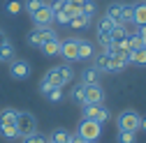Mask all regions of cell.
<instances>
[{
    "instance_id": "ac0fdd59",
    "label": "cell",
    "mask_w": 146,
    "mask_h": 143,
    "mask_svg": "<svg viewBox=\"0 0 146 143\" xmlns=\"http://www.w3.org/2000/svg\"><path fill=\"white\" fill-rule=\"evenodd\" d=\"M95 56V49L88 39H79V60H88Z\"/></svg>"
},
{
    "instance_id": "7c38bea8",
    "label": "cell",
    "mask_w": 146,
    "mask_h": 143,
    "mask_svg": "<svg viewBox=\"0 0 146 143\" xmlns=\"http://www.w3.org/2000/svg\"><path fill=\"white\" fill-rule=\"evenodd\" d=\"M84 95H86V102H84V104H102V102H104V90L100 88V83L86 85Z\"/></svg>"
},
{
    "instance_id": "ba28073f",
    "label": "cell",
    "mask_w": 146,
    "mask_h": 143,
    "mask_svg": "<svg viewBox=\"0 0 146 143\" xmlns=\"http://www.w3.org/2000/svg\"><path fill=\"white\" fill-rule=\"evenodd\" d=\"M58 56H63L65 62L79 60V39H65V42H60V53H58Z\"/></svg>"
},
{
    "instance_id": "4fadbf2b",
    "label": "cell",
    "mask_w": 146,
    "mask_h": 143,
    "mask_svg": "<svg viewBox=\"0 0 146 143\" xmlns=\"http://www.w3.org/2000/svg\"><path fill=\"white\" fill-rule=\"evenodd\" d=\"M70 132L65 129V127H56V129H51V134L46 136V141L49 143H70Z\"/></svg>"
},
{
    "instance_id": "1f68e13d",
    "label": "cell",
    "mask_w": 146,
    "mask_h": 143,
    "mask_svg": "<svg viewBox=\"0 0 146 143\" xmlns=\"http://www.w3.org/2000/svg\"><path fill=\"white\" fill-rule=\"evenodd\" d=\"M5 9H7V14H19L23 9V5L19 3V0H9V3L5 5Z\"/></svg>"
},
{
    "instance_id": "e575fe53",
    "label": "cell",
    "mask_w": 146,
    "mask_h": 143,
    "mask_svg": "<svg viewBox=\"0 0 146 143\" xmlns=\"http://www.w3.org/2000/svg\"><path fill=\"white\" fill-rule=\"evenodd\" d=\"M5 42H9V39H7V35H5V32H0V46H3Z\"/></svg>"
},
{
    "instance_id": "d4e9b609",
    "label": "cell",
    "mask_w": 146,
    "mask_h": 143,
    "mask_svg": "<svg viewBox=\"0 0 146 143\" xmlns=\"http://www.w3.org/2000/svg\"><path fill=\"white\" fill-rule=\"evenodd\" d=\"M116 143H137V132H118Z\"/></svg>"
},
{
    "instance_id": "484cf974",
    "label": "cell",
    "mask_w": 146,
    "mask_h": 143,
    "mask_svg": "<svg viewBox=\"0 0 146 143\" xmlns=\"http://www.w3.org/2000/svg\"><path fill=\"white\" fill-rule=\"evenodd\" d=\"M118 12H121V3H111V5L107 7V14H104V16H109L116 26H121V23H118Z\"/></svg>"
},
{
    "instance_id": "8992f818",
    "label": "cell",
    "mask_w": 146,
    "mask_h": 143,
    "mask_svg": "<svg viewBox=\"0 0 146 143\" xmlns=\"http://www.w3.org/2000/svg\"><path fill=\"white\" fill-rule=\"evenodd\" d=\"M116 28V23L109 19V16H102L100 23H98V42L102 44V49H107L111 44V30Z\"/></svg>"
},
{
    "instance_id": "f1b7e54d",
    "label": "cell",
    "mask_w": 146,
    "mask_h": 143,
    "mask_svg": "<svg viewBox=\"0 0 146 143\" xmlns=\"http://www.w3.org/2000/svg\"><path fill=\"white\" fill-rule=\"evenodd\" d=\"M88 23H90L88 19H84L81 14H77L74 19H70V23H67V26H72L74 30H81V28H88Z\"/></svg>"
},
{
    "instance_id": "4316f807",
    "label": "cell",
    "mask_w": 146,
    "mask_h": 143,
    "mask_svg": "<svg viewBox=\"0 0 146 143\" xmlns=\"http://www.w3.org/2000/svg\"><path fill=\"white\" fill-rule=\"evenodd\" d=\"M93 14H95V3H93V0H86V3L81 5V16H84V19H93Z\"/></svg>"
},
{
    "instance_id": "7402d4cb",
    "label": "cell",
    "mask_w": 146,
    "mask_h": 143,
    "mask_svg": "<svg viewBox=\"0 0 146 143\" xmlns=\"http://www.w3.org/2000/svg\"><path fill=\"white\" fill-rule=\"evenodd\" d=\"M84 90H86V85H84V83L74 85V88H72V92H70V99L74 102V104H84V102H86V95H84Z\"/></svg>"
},
{
    "instance_id": "4dcf8cb0",
    "label": "cell",
    "mask_w": 146,
    "mask_h": 143,
    "mask_svg": "<svg viewBox=\"0 0 146 143\" xmlns=\"http://www.w3.org/2000/svg\"><path fill=\"white\" fill-rule=\"evenodd\" d=\"M49 9L53 12V14H58V12H63L65 7H67V0H49Z\"/></svg>"
},
{
    "instance_id": "ffe728a7",
    "label": "cell",
    "mask_w": 146,
    "mask_h": 143,
    "mask_svg": "<svg viewBox=\"0 0 146 143\" xmlns=\"http://www.w3.org/2000/svg\"><path fill=\"white\" fill-rule=\"evenodd\" d=\"M132 23H137V26H146V3L135 5V16H132Z\"/></svg>"
},
{
    "instance_id": "83f0119b",
    "label": "cell",
    "mask_w": 146,
    "mask_h": 143,
    "mask_svg": "<svg viewBox=\"0 0 146 143\" xmlns=\"http://www.w3.org/2000/svg\"><path fill=\"white\" fill-rule=\"evenodd\" d=\"M63 97H65V92H63V88H51V90L46 92V99H49V102H53V104H58V102H63Z\"/></svg>"
},
{
    "instance_id": "30bf717a",
    "label": "cell",
    "mask_w": 146,
    "mask_h": 143,
    "mask_svg": "<svg viewBox=\"0 0 146 143\" xmlns=\"http://www.w3.org/2000/svg\"><path fill=\"white\" fill-rule=\"evenodd\" d=\"M9 74H12V79H19V81L28 79V76H30V62L14 58V60L9 62Z\"/></svg>"
},
{
    "instance_id": "277c9868",
    "label": "cell",
    "mask_w": 146,
    "mask_h": 143,
    "mask_svg": "<svg viewBox=\"0 0 146 143\" xmlns=\"http://www.w3.org/2000/svg\"><path fill=\"white\" fill-rule=\"evenodd\" d=\"M139 122H141V118H139V113L132 111V109L123 111V113L116 118L118 132H139Z\"/></svg>"
},
{
    "instance_id": "9c48e42d",
    "label": "cell",
    "mask_w": 146,
    "mask_h": 143,
    "mask_svg": "<svg viewBox=\"0 0 146 143\" xmlns=\"http://www.w3.org/2000/svg\"><path fill=\"white\" fill-rule=\"evenodd\" d=\"M30 16H33V23L37 28H51V23H56V14L49 9V5H44L40 12H35Z\"/></svg>"
},
{
    "instance_id": "d6a6232c",
    "label": "cell",
    "mask_w": 146,
    "mask_h": 143,
    "mask_svg": "<svg viewBox=\"0 0 146 143\" xmlns=\"http://www.w3.org/2000/svg\"><path fill=\"white\" fill-rule=\"evenodd\" d=\"M23 143H46V136H44V134H40V132H35V134L26 136V138H23Z\"/></svg>"
},
{
    "instance_id": "8d00e7d4",
    "label": "cell",
    "mask_w": 146,
    "mask_h": 143,
    "mask_svg": "<svg viewBox=\"0 0 146 143\" xmlns=\"http://www.w3.org/2000/svg\"><path fill=\"white\" fill-rule=\"evenodd\" d=\"M84 143H95V141H84Z\"/></svg>"
},
{
    "instance_id": "cb8c5ba5",
    "label": "cell",
    "mask_w": 146,
    "mask_h": 143,
    "mask_svg": "<svg viewBox=\"0 0 146 143\" xmlns=\"http://www.w3.org/2000/svg\"><path fill=\"white\" fill-rule=\"evenodd\" d=\"M46 5V0H26V5H23V9L28 12V14H35V12H40L42 7Z\"/></svg>"
},
{
    "instance_id": "f546056e",
    "label": "cell",
    "mask_w": 146,
    "mask_h": 143,
    "mask_svg": "<svg viewBox=\"0 0 146 143\" xmlns=\"http://www.w3.org/2000/svg\"><path fill=\"white\" fill-rule=\"evenodd\" d=\"M107 62H109V53H100V56L95 58V69L100 72V74H102V72H107Z\"/></svg>"
},
{
    "instance_id": "e0dca14e",
    "label": "cell",
    "mask_w": 146,
    "mask_h": 143,
    "mask_svg": "<svg viewBox=\"0 0 146 143\" xmlns=\"http://www.w3.org/2000/svg\"><path fill=\"white\" fill-rule=\"evenodd\" d=\"M14 56H16V49H14L12 42H5L3 46H0V62H12Z\"/></svg>"
},
{
    "instance_id": "d6986e66",
    "label": "cell",
    "mask_w": 146,
    "mask_h": 143,
    "mask_svg": "<svg viewBox=\"0 0 146 143\" xmlns=\"http://www.w3.org/2000/svg\"><path fill=\"white\" fill-rule=\"evenodd\" d=\"M42 49V53H44V56H58V53H60V39L56 37V39H51V42H46V44H42L40 46Z\"/></svg>"
},
{
    "instance_id": "5b68a950",
    "label": "cell",
    "mask_w": 146,
    "mask_h": 143,
    "mask_svg": "<svg viewBox=\"0 0 146 143\" xmlns=\"http://www.w3.org/2000/svg\"><path fill=\"white\" fill-rule=\"evenodd\" d=\"M100 134H102V125L93 120H81L77 127V136H81L84 141H98Z\"/></svg>"
},
{
    "instance_id": "44dd1931",
    "label": "cell",
    "mask_w": 146,
    "mask_h": 143,
    "mask_svg": "<svg viewBox=\"0 0 146 143\" xmlns=\"http://www.w3.org/2000/svg\"><path fill=\"white\" fill-rule=\"evenodd\" d=\"M0 136L7 141H14L19 138V129H16V125H0Z\"/></svg>"
},
{
    "instance_id": "603a6c76",
    "label": "cell",
    "mask_w": 146,
    "mask_h": 143,
    "mask_svg": "<svg viewBox=\"0 0 146 143\" xmlns=\"http://www.w3.org/2000/svg\"><path fill=\"white\" fill-rule=\"evenodd\" d=\"M130 62L135 65H146V46H139L130 53Z\"/></svg>"
},
{
    "instance_id": "7a4b0ae2",
    "label": "cell",
    "mask_w": 146,
    "mask_h": 143,
    "mask_svg": "<svg viewBox=\"0 0 146 143\" xmlns=\"http://www.w3.org/2000/svg\"><path fill=\"white\" fill-rule=\"evenodd\" d=\"M16 129H19V138L35 134L37 132V118L30 111H19V115H16Z\"/></svg>"
},
{
    "instance_id": "9a60e30c",
    "label": "cell",
    "mask_w": 146,
    "mask_h": 143,
    "mask_svg": "<svg viewBox=\"0 0 146 143\" xmlns=\"http://www.w3.org/2000/svg\"><path fill=\"white\" fill-rule=\"evenodd\" d=\"M81 83L84 85H93V83H100V72L95 67H88L81 72Z\"/></svg>"
},
{
    "instance_id": "5bb4252c",
    "label": "cell",
    "mask_w": 146,
    "mask_h": 143,
    "mask_svg": "<svg viewBox=\"0 0 146 143\" xmlns=\"http://www.w3.org/2000/svg\"><path fill=\"white\" fill-rule=\"evenodd\" d=\"M132 16H135V5L121 3V12H118V23H121V26H127V23H132Z\"/></svg>"
},
{
    "instance_id": "74e56055",
    "label": "cell",
    "mask_w": 146,
    "mask_h": 143,
    "mask_svg": "<svg viewBox=\"0 0 146 143\" xmlns=\"http://www.w3.org/2000/svg\"><path fill=\"white\" fill-rule=\"evenodd\" d=\"M46 143H49V141H46Z\"/></svg>"
},
{
    "instance_id": "3957f363",
    "label": "cell",
    "mask_w": 146,
    "mask_h": 143,
    "mask_svg": "<svg viewBox=\"0 0 146 143\" xmlns=\"http://www.w3.org/2000/svg\"><path fill=\"white\" fill-rule=\"evenodd\" d=\"M81 115H84V120H93V122L104 125L109 120V109L102 104H81Z\"/></svg>"
},
{
    "instance_id": "d590c367",
    "label": "cell",
    "mask_w": 146,
    "mask_h": 143,
    "mask_svg": "<svg viewBox=\"0 0 146 143\" xmlns=\"http://www.w3.org/2000/svg\"><path fill=\"white\" fill-rule=\"evenodd\" d=\"M139 129H141V132H146V118H141V122H139Z\"/></svg>"
},
{
    "instance_id": "6da1fadb",
    "label": "cell",
    "mask_w": 146,
    "mask_h": 143,
    "mask_svg": "<svg viewBox=\"0 0 146 143\" xmlns=\"http://www.w3.org/2000/svg\"><path fill=\"white\" fill-rule=\"evenodd\" d=\"M72 76H74V72H72L70 62L51 67L46 74L42 76V81H40V92L46 97V92L51 90V88H63V85H67V83L72 81Z\"/></svg>"
},
{
    "instance_id": "2e32d148",
    "label": "cell",
    "mask_w": 146,
    "mask_h": 143,
    "mask_svg": "<svg viewBox=\"0 0 146 143\" xmlns=\"http://www.w3.org/2000/svg\"><path fill=\"white\" fill-rule=\"evenodd\" d=\"M16 115H19V111H16V109L5 106V109L0 111V125H16Z\"/></svg>"
},
{
    "instance_id": "52a82bcc",
    "label": "cell",
    "mask_w": 146,
    "mask_h": 143,
    "mask_svg": "<svg viewBox=\"0 0 146 143\" xmlns=\"http://www.w3.org/2000/svg\"><path fill=\"white\" fill-rule=\"evenodd\" d=\"M51 39H56V32H53L51 28H35L30 35H28V44L30 46H42Z\"/></svg>"
},
{
    "instance_id": "836d02e7",
    "label": "cell",
    "mask_w": 146,
    "mask_h": 143,
    "mask_svg": "<svg viewBox=\"0 0 146 143\" xmlns=\"http://www.w3.org/2000/svg\"><path fill=\"white\" fill-rule=\"evenodd\" d=\"M86 3V0H67V5H72V7H81Z\"/></svg>"
},
{
    "instance_id": "8fae6325",
    "label": "cell",
    "mask_w": 146,
    "mask_h": 143,
    "mask_svg": "<svg viewBox=\"0 0 146 143\" xmlns=\"http://www.w3.org/2000/svg\"><path fill=\"white\" fill-rule=\"evenodd\" d=\"M127 62H130V53H109L107 72H121V69H125Z\"/></svg>"
}]
</instances>
